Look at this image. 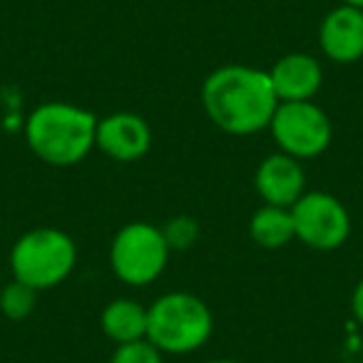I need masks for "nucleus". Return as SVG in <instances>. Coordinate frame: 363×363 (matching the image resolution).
I'll return each mask as SVG.
<instances>
[{"mask_svg": "<svg viewBox=\"0 0 363 363\" xmlns=\"http://www.w3.org/2000/svg\"><path fill=\"white\" fill-rule=\"evenodd\" d=\"M202 107L227 135L247 137L269 130L279 97L267 70L252 65H222L202 82Z\"/></svg>", "mask_w": 363, "mask_h": 363, "instance_id": "f257e3e1", "label": "nucleus"}, {"mask_svg": "<svg viewBox=\"0 0 363 363\" xmlns=\"http://www.w3.org/2000/svg\"><path fill=\"white\" fill-rule=\"evenodd\" d=\"M97 117L72 102L50 100L28 115L26 140L38 160L50 167H72L95 150Z\"/></svg>", "mask_w": 363, "mask_h": 363, "instance_id": "f03ea898", "label": "nucleus"}, {"mask_svg": "<svg viewBox=\"0 0 363 363\" xmlns=\"http://www.w3.org/2000/svg\"><path fill=\"white\" fill-rule=\"evenodd\" d=\"M214 316L199 296L169 291L147 306V341L162 353H192L209 341Z\"/></svg>", "mask_w": 363, "mask_h": 363, "instance_id": "7ed1b4c3", "label": "nucleus"}, {"mask_svg": "<svg viewBox=\"0 0 363 363\" xmlns=\"http://www.w3.org/2000/svg\"><path fill=\"white\" fill-rule=\"evenodd\" d=\"M77 264L72 237L55 227H35L16 239L11 249V272L16 281L48 291L65 281Z\"/></svg>", "mask_w": 363, "mask_h": 363, "instance_id": "20e7f679", "label": "nucleus"}, {"mask_svg": "<svg viewBox=\"0 0 363 363\" xmlns=\"http://www.w3.org/2000/svg\"><path fill=\"white\" fill-rule=\"evenodd\" d=\"M169 254L160 227L150 222H130L112 237L110 267L127 286H147L162 277Z\"/></svg>", "mask_w": 363, "mask_h": 363, "instance_id": "39448f33", "label": "nucleus"}, {"mask_svg": "<svg viewBox=\"0 0 363 363\" xmlns=\"http://www.w3.org/2000/svg\"><path fill=\"white\" fill-rule=\"evenodd\" d=\"M279 152L294 160H313L323 155L333 140V127L328 115L313 100L306 102H279L269 122Z\"/></svg>", "mask_w": 363, "mask_h": 363, "instance_id": "423d86ee", "label": "nucleus"}, {"mask_svg": "<svg viewBox=\"0 0 363 363\" xmlns=\"http://www.w3.org/2000/svg\"><path fill=\"white\" fill-rule=\"evenodd\" d=\"M296 239L316 252H333L343 247L351 234L348 209L328 192H303L291 207Z\"/></svg>", "mask_w": 363, "mask_h": 363, "instance_id": "0eeeda50", "label": "nucleus"}, {"mask_svg": "<svg viewBox=\"0 0 363 363\" xmlns=\"http://www.w3.org/2000/svg\"><path fill=\"white\" fill-rule=\"evenodd\" d=\"M95 147L115 162H137L150 152L152 130L135 112H112L97 120Z\"/></svg>", "mask_w": 363, "mask_h": 363, "instance_id": "6e6552de", "label": "nucleus"}, {"mask_svg": "<svg viewBox=\"0 0 363 363\" xmlns=\"http://www.w3.org/2000/svg\"><path fill=\"white\" fill-rule=\"evenodd\" d=\"M321 52L336 65H351L363 57V11L353 6H336L326 13L318 28Z\"/></svg>", "mask_w": 363, "mask_h": 363, "instance_id": "1a4fd4ad", "label": "nucleus"}, {"mask_svg": "<svg viewBox=\"0 0 363 363\" xmlns=\"http://www.w3.org/2000/svg\"><path fill=\"white\" fill-rule=\"evenodd\" d=\"M254 187L264 199V204L294 207L306 192V172L298 160L284 155V152H274L257 167Z\"/></svg>", "mask_w": 363, "mask_h": 363, "instance_id": "9d476101", "label": "nucleus"}, {"mask_svg": "<svg viewBox=\"0 0 363 363\" xmlns=\"http://www.w3.org/2000/svg\"><path fill=\"white\" fill-rule=\"evenodd\" d=\"M267 72L279 102L313 100L323 82L321 62L308 52H289L279 57Z\"/></svg>", "mask_w": 363, "mask_h": 363, "instance_id": "9b49d317", "label": "nucleus"}, {"mask_svg": "<svg viewBox=\"0 0 363 363\" xmlns=\"http://www.w3.org/2000/svg\"><path fill=\"white\" fill-rule=\"evenodd\" d=\"M100 328L115 346L147 338V306L135 298H112L100 313Z\"/></svg>", "mask_w": 363, "mask_h": 363, "instance_id": "f8f14e48", "label": "nucleus"}, {"mask_svg": "<svg viewBox=\"0 0 363 363\" xmlns=\"http://www.w3.org/2000/svg\"><path fill=\"white\" fill-rule=\"evenodd\" d=\"M249 237L262 249H281L296 239L291 207L262 204L249 219Z\"/></svg>", "mask_w": 363, "mask_h": 363, "instance_id": "ddd939ff", "label": "nucleus"}, {"mask_svg": "<svg viewBox=\"0 0 363 363\" xmlns=\"http://www.w3.org/2000/svg\"><path fill=\"white\" fill-rule=\"evenodd\" d=\"M35 303H38L35 289L23 281H16V279H13L11 284H6L3 291H0V311H3L6 318H11V321H23V318H28L35 311Z\"/></svg>", "mask_w": 363, "mask_h": 363, "instance_id": "4468645a", "label": "nucleus"}, {"mask_svg": "<svg viewBox=\"0 0 363 363\" xmlns=\"http://www.w3.org/2000/svg\"><path fill=\"white\" fill-rule=\"evenodd\" d=\"M164 234V242L169 247V252H184V249H192L197 244L202 227L194 217L189 214H177V217L167 219L164 227H160Z\"/></svg>", "mask_w": 363, "mask_h": 363, "instance_id": "2eb2a0df", "label": "nucleus"}, {"mask_svg": "<svg viewBox=\"0 0 363 363\" xmlns=\"http://www.w3.org/2000/svg\"><path fill=\"white\" fill-rule=\"evenodd\" d=\"M164 353L157 346H152L147 338L142 341H132V343H122L115 348L110 363H164L162 361Z\"/></svg>", "mask_w": 363, "mask_h": 363, "instance_id": "dca6fc26", "label": "nucleus"}, {"mask_svg": "<svg viewBox=\"0 0 363 363\" xmlns=\"http://www.w3.org/2000/svg\"><path fill=\"white\" fill-rule=\"evenodd\" d=\"M351 313L358 323L363 326V279L353 286V294H351Z\"/></svg>", "mask_w": 363, "mask_h": 363, "instance_id": "f3484780", "label": "nucleus"}, {"mask_svg": "<svg viewBox=\"0 0 363 363\" xmlns=\"http://www.w3.org/2000/svg\"><path fill=\"white\" fill-rule=\"evenodd\" d=\"M341 3H346V6H353V8H361V11H363V0H341Z\"/></svg>", "mask_w": 363, "mask_h": 363, "instance_id": "a211bd4d", "label": "nucleus"}, {"mask_svg": "<svg viewBox=\"0 0 363 363\" xmlns=\"http://www.w3.org/2000/svg\"><path fill=\"white\" fill-rule=\"evenodd\" d=\"M207 363H239V361H232V358H217V361H207Z\"/></svg>", "mask_w": 363, "mask_h": 363, "instance_id": "6ab92c4d", "label": "nucleus"}]
</instances>
